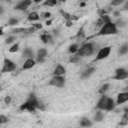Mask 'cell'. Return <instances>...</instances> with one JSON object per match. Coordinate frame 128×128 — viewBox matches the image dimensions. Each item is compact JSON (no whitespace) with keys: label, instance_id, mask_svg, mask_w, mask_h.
I'll return each mask as SVG.
<instances>
[{"label":"cell","instance_id":"cell-24","mask_svg":"<svg viewBox=\"0 0 128 128\" xmlns=\"http://www.w3.org/2000/svg\"><path fill=\"white\" fill-rule=\"evenodd\" d=\"M114 24H115V26L116 27H120V28H122V27H125L126 26V21H124L122 18H118L115 22H113Z\"/></svg>","mask_w":128,"mask_h":128},{"label":"cell","instance_id":"cell-48","mask_svg":"<svg viewBox=\"0 0 128 128\" xmlns=\"http://www.w3.org/2000/svg\"><path fill=\"white\" fill-rule=\"evenodd\" d=\"M3 34H4V32H3V29H2V28H0V36H1V35H3Z\"/></svg>","mask_w":128,"mask_h":128},{"label":"cell","instance_id":"cell-6","mask_svg":"<svg viewBox=\"0 0 128 128\" xmlns=\"http://www.w3.org/2000/svg\"><path fill=\"white\" fill-rule=\"evenodd\" d=\"M110 52H111V47H109V46L100 48L97 52V55H96L94 61H100V60H103V59L107 58L110 55Z\"/></svg>","mask_w":128,"mask_h":128},{"label":"cell","instance_id":"cell-22","mask_svg":"<svg viewBox=\"0 0 128 128\" xmlns=\"http://www.w3.org/2000/svg\"><path fill=\"white\" fill-rule=\"evenodd\" d=\"M103 119H104V114H103V112H101L100 110H98V111L95 113L94 120H95L96 122H101Z\"/></svg>","mask_w":128,"mask_h":128},{"label":"cell","instance_id":"cell-17","mask_svg":"<svg viewBox=\"0 0 128 128\" xmlns=\"http://www.w3.org/2000/svg\"><path fill=\"white\" fill-rule=\"evenodd\" d=\"M80 126L83 127V128H89L92 126V122L90 119L86 118V117H83L81 120H80Z\"/></svg>","mask_w":128,"mask_h":128},{"label":"cell","instance_id":"cell-28","mask_svg":"<svg viewBox=\"0 0 128 128\" xmlns=\"http://www.w3.org/2000/svg\"><path fill=\"white\" fill-rule=\"evenodd\" d=\"M18 23H19V19L14 18V17L9 18V20H8V25H9V26H15V25H17Z\"/></svg>","mask_w":128,"mask_h":128},{"label":"cell","instance_id":"cell-25","mask_svg":"<svg viewBox=\"0 0 128 128\" xmlns=\"http://www.w3.org/2000/svg\"><path fill=\"white\" fill-rule=\"evenodd\" d=\"M78 49H79V45L77 43H73V44H71L69 46V52L71 54H76L77 51H78Z\"/></svg>","mask_w":128,"mask_h":128},{"label":"cell","instance_id":"cell-4","mask_svg":"<svg viewBox=\"0 0 128 128\" xmlns=\"http://www.w3.org/2000/svg\"><path fill=\"white\" fill-rule=\"evenodd\" d=\"M16 69V64L9 58L5 57L3 60V66L1 69V73H8V72H12Z\"/></svg>","mask_w":128,"mask_h":128},{"label":"cell","instance_id":"cell-15","mask_svg":"<svg viewBox=\"0 0 128 128\" xmlns=\"http://www.w3.org/2000/svg\"><path fill=\"white\" fill-rule=\"evenodd\" d=\"M59 13L65 18V20L66 21H68V20H70V21H73V20H77L78 19V17H75L74 15H71V14H69L68 12H66V11H64L63 9H60L59 10Z\"/></svg>","mask_w":128,"mask_h":128},{"label":"cell","instance_id":"cell-21","mask_svg":"<svg viewBox=\"0 0 128 128\" xmlns=\"http://www.w3.org/2000/svg\"><path fill=\"white\" fill-rule=\"evenodd\" d=\"M47 54H48L47 49H45V48H40V49L37 51V56H36V57H40V58H44V59H45V57L47 56Z\"/></svg>","mask_w":128,"mask_h":128},{"label":"cell","instance_id":"cell-3","mask_svg":"<svg viewBox=\"0 0 128 128\" xmlns=\"http://www.w3.org/2000/svg\"><path fill=\"white\" fill-rule=\"evenodd\" d=\"M118 33V28L115 26V24L111 21V22H109V23H106V24H104L101 28H100V30H99V32H98V35H115V34H117Z\"/></svg>","mask_w":128,"mask_h":128},{"label":"cell","instance_id":"cell-20","mask_svg":"<svg viewBox=\"0 0 128 128\" xmlns=\"http://www.w3.org/2000/svg\"><path fill=\"white\" fill-rule=\"evenodd\" d=\"M127 52H128V44H127V43L123 44V45L118 49V54H119V55H125V54H127Z\"/></svg>","mask_w":128,"mask_h":128},{"label":"cell","instance_id":"cell-34","mask_svg":"<svg viewBox=\"0 0 128 128\" xmlns=\"http://www.w3.org/2000/svg\"><path fill=\"white\" fill-rule=\"evenodd\" d=\"M76 37H77L78 39H83V38L85 37V34H84V30H83V27H81V28H80V30L78 31V33H77Z\"/></svg>","mask_w":128,"mask_h":128},{"label":"cell","instance_id":"cell-30","mask_svg":"<svg viewBox=\"0 0 128 128\" xmlns=\"http://www.w3.org/2000/svg\"><path fill=\"white\" fill-rule=\"evenodd\" d=\"M127 73H128V71L125 68H117L115 70V75H124Z\"/></svg>","mask_w":128,"mask_h":128},{"label":"cell","instance_id":"cell-9","mask_svg":"<svg viewBox=\"0 0 128 128\" xmlns=\"http://www.w3.org/2000/svg\"><path fill=\"white\" fill-rule=\"evenodd\" d=\"M127 101H128V92H121V93L118 94L115 104L116 105H120V104H123V103H125Z\"/></svg>","mask_w":128,"mask_h":128},{"label":"cell","instance_id":"cell-8","mask_svg":"<svg viewBox=\"0 0 128 128\" xmlns=\"http://www.w3.org/2000/svg\"><path fill=\"white\" fill-rule=\"evenodd\" d=\"M40 39L44 44H52L53 43V37L51 34L47 33L46 31H44V33H42L40 35Z\"/></svg>","mask_w":128,"mask_h":128},{"label":"cell","instance_id":"cell-36","mask_svg":"<svg viewBox=\"0 0 128 128\" xmlns=\"http://www.w3.org/2000/svg\"><path fill=\"white\" fill-rule=\"evenodd\" d=\"M107 13H108V10H106V9H104V8L99 9V10L97 11V14H98L100 17L103 16V15H107Z\"/></svg>","mask_w":128,"mask_h":128},{"label":"cell","instance_id":"cell-33","mask_svg":"<svg viewBox=\"0 0 128 128\" xmlns=\"http://www.w3.org/2000/svg\"><path fill=\"white\" fill-rule=\"evenodd\" d=\"M18 49H19V44H18V43H15V44H13V45L11 46V48H9V52L14 53V52H17Z\"/></svg>","mask_w":128,"mask_h":128},{"label":"cell","instance_id":"cell-19","mask_svg":"<svg viewBox=\"0 0 128 128\" xmlns=\"http://www.w3.org/2000/svg\"><path fill=\"white\" fill-rule=\"evenodd\" d=\"M127 108H125L124 109V115H123V117H122V119H121V121H120V123H119V125L120 126H126L127 124H128V116H127Z\"/></svg>","mask_w":128,"mask_h":128},{"label":"cell","instance_id":"cell-44","mask_svg":"<svg viewBox=\"0 0 128 128\" xmlns=\"http://www.w3.org/2000/svg\"><path fill=\"white\" fill-rule=\"evenodd\" d=\"M113 15H114L115 17H119V16H120V11H114V12H113Z\"/></svg>","mask_w":128,"mask_h":128},{"label":"cell","instance_id":"cell-7","mask_svg":"<svg viewBox=\"0 0 128 128\" xmlns=\"http://www.w3.org/2000/svg\"><path fill=\"white\" fill-rule=\"evenodd\" d=\"M31 4H32V1H31V0H23V1L18 2V3L14 6V9H15V10L25 11V10H27V8H28Z\"/></svg>","mask_w":128,"mask_h":128},{"label":"cell","instance_id":"cell-38","mask_svg":"<svg viewBox=\"0 0 128 128\" xmlns=\"http://www.w3.org/2000/svg\"><path fill=\"white\" fill-rule=\"evenodd\" d=\"M31 26L34 27L36 30H40V29H42V24H41V23H38V22H36V23H32Z\"/></svg>","mask_w":128,"mask_h":128},{"label":"cell","instance_id":"cell-16","mask_svg":"<svg viewBox=\"0 0 128 128\" xmlns=\"http://www.w3.org/2000/svg\"><path fill=\"white\" fill-rule=\"evenodd\" d=\"M40 19V16H39V14L37 13V12H35V11H33V12H30L29 14H28V17H27V20L28 21H30V22H34V21H38Z\"/></svg>","mask_w":128,"mask_h":128},{"label":"cell","instance_id":"cell-10","mask_svg":"<svg viewBox=\"0 0 128 128\" xmlns=\"http://www.w3.org/2000/svg\"><path fill=\"white\" fill-rule=\"evenodd\" d=\"M115 106H116V104H115L114 99L111 98V97H107L106 104H105V109L104 110L105 111H112V110L115 109Z\"/></svg>","mask_w":128,"mask_h":128},{"label":"cell","instance_id":"cell-1","mask_svg":"<svg viewBox=\"0 0 128 128\" xmlns=\"http://www.w3.org/2000/svg\"><path fill=\"white\" fill-rule=\"evenodd\" d=\"M98 50H99L98 44H96L94 42H86V43H83L81 46H79V49L77 51V54L80 57L90 56V55L94 54L96 51L98 52Z\"/></svg>","mask_w":128,"mask_h":128},{"label":"cell","instance_id":"cell-35","mask_svg":"<svg viewBox=\"0 0 128 128\" xmlns=\"http://www.w3.org/2000/svg\"><path fill=\"white\" fill-rule=\"evenodd\" d=\"M41 18H44V19H49L51 17V13L50 12H42L40 15H39Z\"/></svg>","mask_w":128,"mask_h":128},{"label":"cell","instance_id":"cell-37","mask_svg":"<svg viewBox=\"0 0 128 128\" xmlns=\"http://www.w3.org/2000/svg\"><path fill=\"white\" fill-rule=\"evenodd\" d=\"M103 25H104V23H103V21L101 20V18H98V20H97L96 23H95V27H96V28H101Z\"/></svg>","mask_w":128,"mask_h":128},{"label":"cell","instance_id":"cell-12","mask_svg":"<svg viewBox=\"0 0 128 128\" xmlns=\"http://www.w3.org/2000/svg\"><path fill=\"white\" fill-rule=\"evenodd\" d=\"M106 99H107V96H106L105 94L101 96V98L99 99V101H98V103L96 104V108H97L98 110H100V111H102V110H104V109H105V104H106Z\"/></svg>","mask_w":128,"mask_h":128},{"label":"cell","instance_id":"cell-49","mask_svg":"<svg viewBox=\"0 0 128 128\" xmlns=\"http://www.w3.org/2000/svg\"><path fill=\"white\" fill-rule=\"evenodd\" d=\"M1 90H2V87H1V86H0V91H1Z\"/></svg>","mask_w":128,"mask_h":128},{"label":"cell","instance_id":"cell-47","mask_svg":"<svg viewBox=\"0 0 128 128\" xmlns=\"http://www.w3.org/2000/svg\"><path fill=\"white\" fill-rule=\"evenodd\" d=\"M85 5H86V3H85V2H81V3H80V7H84Z\"/></svg>","mask_w":128,"mask_h":128},{"label":"cell","instance_id":"cell-23","mask_svg":"<svg viewBox=\"0 0 128 128\" xmlns=\"http://www.w3.org/2000/svg\"><path fill=\"white\" fill-rule=\"evenodd\" d=\"M58 4V2L56 0H45L42 5L43 6H48V7H53V6H56Z\"/></svg>","mask_w":128,"mask_h":128},{"label":"cell","instance_id":"cell-43","mask_svg":"<svg viewBox=\"0 0 128 128\" xmlns=\"http://www.w3.org/2000/svg\"><path fill=\"white\" fill-rule=\"evenodd\" d=\"M72 24H73V21H70V20L66 21V26H67V27H71Z\"/></svg>","mask_w":128,"mask_h":128},{"label":"cell","instance_id":"cell-39","mask_svg":"<svg viewBox=\"0 0 128 128\" xmlns=\"http://www.w3.org/2000/svg\"><path fill=\"white\" fill-rule=\"evenodd\" d=\"M8 121V118L5 116V115H0V125L6 123Z\"/></svg>","mask_w":128,"mask_h":128},{"label":"cell","instance_id":"cell-42","mask_svg":"<svg viewBox=\"0 0 128 128\" xmlns=\"http://www.w3.org/2000/svg\"><path fill=\"white\" fill-rule=\"evenodd\" d=\"M44 61H45V59L44 58H40V57H36V60H35L36 63H43Z\"/></svg>","mask_w":128,"mask_h":128},{"label":"cell","instance_id":"cell-26","mask_svg":"<svg viewBox=\"0 0 128 128\" xmlns=\"http://www.w3.org/2000/svg\"><path fill=\"white\" fill-rule=\"evenodd\" d=\"M80 56L76 53V54H72L71 56H70V58H69V62L70 63H77V62H79V60H80Z\"/></svg>","mask_w":128,"mask_h":128},{"label":"cell","instance_id":"cell-18","mask_svg":"<svg viewBox=\"0 0 128 128\" xmlns=\"http://www.w3.org/2000/svg\"><path fill=\"white\" fill-rule=\"evenodd\" d=\"M33 50L31 49V48H29V47H27V48H25L24 50H23V57L24 58H27V59H33Z\"/></svg>","mask_w":128,"mask_h":128},{"label":"cell","instance_id":"cell-31","mask_svg":"<svg viewBox=\"0 0 128 128\" xmlns=\"http://www.w3.org/2000/svg\"><path fill=\"white\" fill-rule=\"evenodd\" d=\"M127 78H128V73L124 74V75H114L112 77V79H114V80H124V79H127Z\"/></svg>","mask_w":128,"mask_h":128},{"label":"cell","instance_id":"cell-27","mask_svg":"<svg viewBox=\"0 0 128 128\" xmlns=\"http://www.w3.org/2000/svg\"><path fill=\"white\" fill-rule=\"evenodd\" d=\"M109 87H110V84H109V83H105V84H103V85L101 86V88L99 89V93L103 95V94L109 89Z\"/></svg>","mask_w":128,"mask_h":128},{"label":"cell","instance_id":"cell-46","mask_svg":"<svg viewBox=\"0 0 128 128\" xmlns=\"http://www.w3.org/2000/svg\"><path fill=\"white\" fill-rule=\"evenodd\" d=\"M46 25H47V26L51 25V20H47V21H46Z\"/></svg>","mask_w":128,"mask_h":128},{"label":"cell","instance_id":"cell-45","mask_svg":"<svg viewBox=\"0 0 128 128\" xmlns=\"http://www.w3.org/2000/svg\"><path fill=\"white\" fill-rule=\"evenodd\" d=\"M3 12H4V8H3L2 6H0V15H2Z\"/></svg>","mask_w":128,"mask_h":128},{"label":"cell","instance_id":"cell-40","mask_svg":"<svg viewBox=\"0 0 128 128\" xmlns=\"http://www.w3.org/2000/svg\"><path fill=\"white\" fill-rule=\"evenodd\" d=\"M124 1L123 0H117V1H112L111 2V6H118V5H121L123 4Z\"/></svg>","mask_w":128,"mask_h":128},{"label":"cell","instance_id":"cell-11","mask_svg":"<svg viewBox=\"0 0 128 128\" xmlns=\"http://www.w3.org/2000/svg\"><path fill=\"white\" fill-rule=\"evenodd\" d=\"M65 73H66V69H65V67H64L63 65H61V64H58V65L55 67L54 71H53V75H54V76H62V75H64Z\"/></svg>","mask_w":128,"mask_h":128},{"label":"cell","instance_id":"cell-29","mask_svg":"<svg viewBox=\"0 0 128 128\" xmlns=\"http://www.w3.org/2000/svg\"><path fill=\"white\" fill-rule=\"evenodd\" d=\"M16 39H17V37H16L15 35H10V36H8V37L5 39V43H6V44H11V43H13Z\"/></svg>","mask_w":128,"mask_h":128},{"label":"cell","instance_id":"cell-32","mask_svg":"<svg viewBox=\"0 0 128 128\" xmlns=\"http://www.w3.org/2000/svg\"><path fill=\"white\" fill-rule=\"evenodd\" d=\"M99 18H101V20L103 21L104 24L111 22V18H110V16H109L108 14H107V15H103V16H101V17H99Z\"/></svg>","mask_w":128,"mask_h":128},{"label":"cell","instance_id":"cell-14","mask_svg":"<svg viewBox=\"0 0 128 128\" xmlns=\"http://www.w3.org/2000/svg\"><path fill=\"white\" fill-rule=\"evenodd\" d=\"M35 64H36V62H35V60H34V59H26V60H25V62L23 63V65H22V69H23V70L30 69V68L34 67V66H35Z\"/></svg>","mask_w":128,"mask_h":128},{"label":"cell","instance_id":"cell-5","mask_svg":"<svg viewBox=\"0 0 128 128\" xmlns=\"http://www.w3.org/2000/svg\"><path fill=\"white\" fill-rule=\"evenodd\" d=\"M48 85L57 88H62L65 85V78L63 76H53L48 82Z\"/></svg>","mask_w":128,"mask_h":128},{"label":"cell","instance_id":"cell-13","mask_svg":"<svg viewBox=\"0 0 128 128\" xmlns=\"http://www.w3.org/2000/svg\"><path fill=\"white\" fill-rule=\"evenodd\" d=\"M95 67H89V68H87L86 70H84L83 72H82V74H81V78L82 79H87V78H89L94 72H95Z\"/></svg>","mask_w":128,"mask_h":128},{"label":"cell","instance_id":"cell-41","mask_svg":"<svg viewBox=\"0 0 128 128\" xmlns=\"http://www.w3.org/2000/svg\"><path fill=\"white\" fill-rule=\"evenodd\" d=\"M11 100H12V98H11V96H5V98H4V103L5 104H10L11 103Z\"/></svg>","mask_w":128,"mask_h":128},{"label":"cell","instance_id":"cell-2","mask_svg":"<svg viewBox=\"0 0 128 128\" xmlns=\"http://www.w3.org/2000/svg\"><path fill=\"white\" fill-rule=\"evenodd\" d=\"M38 99L36 98V96L34 94H30L28 99L20 105V110H27L31 113H36V109L38 106Z\"/></svg>","mask_w":128,"mask_h":128}]
</instances>
